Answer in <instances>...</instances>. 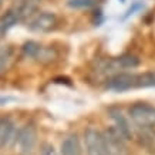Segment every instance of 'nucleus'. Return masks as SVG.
<instances>
[{
  "label": "nucleus",
  "mask_w": 155,
  "mask_h": 155,
  "mask_svg": "<svg viewBox=\"0 0 155 155\" xmlns=\"http://www.w3.org/2000/svg\"><path fill=\"white\" fill-rule=\"evenodd\" d=\"M144 9V3L142 2H134V3H131V6H130V9L125 12V14L122 16V20L128 19L130 16H132V14L135 13V12H140V10Z\"/></svg>",
  "instance_id": "nucleus-15"
},
{
  "label": "nucleus",
  "mask_w": 155,
  "mask_h": 155,
  "mask_svg": "<svg viewBox=\"0 0 155 155\" xmlns=\"http://www.w3.org/2000/svg\"><path fill=\"white\" fill-rule=\"evenodd\" d=\"M20 20H21V16H20V12L17 7H14V9L9 10L7 13H5L3 16H0V36L3 37Z\"/></svg>",
  "instance_id": "nucleus-10"
},
{
  "label": "nucleus",
  "mask_w": 155,
  "mask_h": 155,
  "mask_svg": "<svg viewBox=\"0 0 155 155\" xmlns=\"http://www.w3.org/2000/svg\"><path fill=\"white\" fill-rule=\"evenodd\" d=\"M2 3H3V0H0V5H2Z\"/></svg>",
  "instance_id": "nucleus-20"
},
{
  "label": "nucleus",
  "mask_w": 155,
  "mask_h": 155,
  "mask_svg": "<svg viewBox=\"0 0 155 155\" xmlns=\"http://www.w3.org/2000/svg\"><path fill=\"white\" fill-rule=\"evenodd\" d=\"M23 56L27 58H40V57H46V50L43 48V46H40L36 41H26L21 47Z\"/></svg>",
  "instance_id": "nucleus-11"
},
{
  "label": "nucleus",
  "mask_w": 155,
  "mask_h": 155,
  "mask_svg": "<svg viewBox=\"0 0 155 155\" xmlns=\"http://www.w3.org/2000/svg\"><path fill=\"white\" fill-rule=\"evenodd\" d=\"M14 122L7 117L0 118V150H3L12 140H14Z\"/></svg>",
  "instance_id": "nucleus-8"
},
{
  "label": "nucleus",
  "mask_w": 155,
  "mask_h": 155,
  "mask_svg": "<svg viewBox=\"0 0 155 155\" xmlns=\"http://www.w3.org/2000/svg\"><path fill=\"white\" fill-rule=\"evenodd\" d=\"M105 88L113 90V91H120V93L135 88V74H130V73L115 74L107 81Z\"/></svg>",
  "instance_id": "nucleus-6"
},
{
  "label": "nucleus",
  "mask_w": 155,
  "mask_h": 155,
  "mask_svg": "<svg viewBox=\"0 0 155 155\" xmlns=\"http://www.w3.org/2000/svg\"><path fill=\"white\" fill-rule=\"evenodd\" d=\"M120 2H121V3H125V0H120Z\"/></svg>",
  "instance_id": "nucleus-19"
},
{
  "label": "nucleus",
  "mask_w": 155,
  "mask_h": 155,
  "mask_svg": "<svg viewBox=\"0 0 155 155\" xmlns=\"http://www.w3.org/2000/svg\"><path fill=\"white\" fill-rule=\"evenodd\" d=\"M61 155H83L80 138L77 134H70L61 142Z\"/></svg>",
  "instance_id": "nucleus-9"
},
{
  "label": "nucleus",
  "mask_w": 155,
  "mask_h": 155,
  "mask_svg": "<svg viewBox=\"0 0 155 155\" xmlns=\"http://www.w3.org/2000/svg\"><path fill=\"white\" fill-rule=\"evenodd\" d=\"M9 60H10V50H3V51H0V71H3L6 68Z\"/></svg>",
  "instance_id": "nucleus-16"
},
{
  "label": "nucleus",
  "mask_w": 155,
  "mask_h": 155,
  "mask_svg": "<svg viewBox=\"0 0 155 155\" xmlns=\"http://www.w3.org/2000/svg\"><path fill=\"white\" fill-rule=\"evenodd\" d=\"M40 155H57V151L54 148V145H51V144H44Z\"/></svg>",
  "instance_id": "nucleus-17"
},
{
  "label": "nucleus",
  "mask_w": 155,
  "mask_h": 155,
  "mask_svg": "<svg viewBox=\"0 0 155 155\" xmlns=\"http://www.w3.org/2000/svg\"><path fill=\"white\" fill-rule=\"evenodd\" d=\"M104 141H105V148H107L108 155H127V145L125 140L121 137V134L114 127L108 128L103 132Z\"/></svg>",
  "instance_id": "nucleus-4"
},
{
  "label": "nucleus",
  "mask_w": 155,
  "mask_h": 155,
  "mask_svg": "<svg viewBox=\"0 0 155 155\" xmlns=\"http://www.w3.org/2000/svg\"><path fill=\"white\" fill-rule=\"evenodd\" d=\"M114 66L120 67V68H135L140 66V58L135 56H131V54H125V56L118 57L114 61Z\"/></svg>",
  "instance_id": "nucleus-13"
},
{
  "label": "nucleus",
  "mask_w": 155,
  "mask_h": 155,
  "mask_svg": "<svg viewBox=\"0 0 155 155\" xmlns=\"http://www.w3.org/2000/svg\"><path fill=\"white\" fill-rule=\"evenodd\" d=\"M128 117L140 128L155 127V107L148 103H135L128 108Z\"/></svg>",
  "instance_id": "nucleus-2"
},
{
  "label": "nucleus",
  "mask_w": 155,
  "mask_h": 155,
  "mask_svg": "<svg viewBox=\"0 0 155 155\" xmlns=\"http://www.w3.org/2000/svg\"><path fill=\"white\" fill-rule=\"evenodd\" d=\"M37 144V130L33 124H26L16 132L14 148L19 155H31Z\"/></svg>",
  "instance_id": "nucleus-1"
},
{
  "label": "nucleus",
  "mask_w": 155,
  "mask_h": 155,
  "mask_svg": "<svg viewBox=\"0 0 155 155\" xmlns=\"http://www.w3.org/2000/svg\"><path fill=\"white\" fill-rule=\"evenodd\" d=\"M10 100H12V97H0V105L6 104L7 101H10Z\"/></svg>",
  "instance_id": "nucleus-18"
},
{
  "label": "nucleus",
  "mask_w": 155,
  "mask_h": 155,
  "mask_svg": "<svg viewBox=\"0 0 155 155\" xmlns=\"http://www.w3.org/2000/svg\"><path fill=\"white\" fill-rule=\"evenodd\" d=\"M155 87V71L135 74V88H150Z\"/></svg>",
  "instance_id": "nucleus-12"
},
{
  "label": "nucleus",
  "mask_w": 155,
  "mask_h": 155,
  "mask_svg": "<svg viewBox=\"0 0 155 155\" xmlns=\"http://www.w3.org/2000/svg\"><path fill=\"white\" fill-rule=\"evenodd\" d=\"M57 24V16L51 12H41L34 17L30 23L28 28L36 33H47L51 31Z\"/></svg>",
  "instance_id": "nucleus-5"
},
{
  "label": "nucleus",
  "mask_w": 155,
  "mask_h": 155,
  "mask_svg": "<svg viewBox=\"0 0 155 155\" xmlns=\"http://www.w3.org/2000/svg\"><path fill=\"white\" fill-rule=\"evenodd\" d=\"M95 5V0H68L67 6L73 9H85Z\"/></svg>",
  "instance_id": "nucleus-14"
},
{
  "label": "nucleus",
  "mask_w": 155,
  "mask_h": 155,
  "mask_svg": "<svg viewBox=\"0 0 155 155\" xmlns=\"http://www.w3.org/2000/svg\"><path fill=\"white\" fill-rule=\"evenodd\" d=\"M108 114H110L111 120L114 121V128L121 134L122 138H124L125 141H127V140H131L132 138L131 125H130L127 117L121 113V110H118V108H110V110H108Z\"/></svg>",
  "instance_id": "nucleus-7"
},
{
  "label": "nucleus",
  "mask_w": 155,
  "mask_h": 155,
  "mask_svg": "<svg viewBox=\"0 0 155 155\" xmlns=\"http://www.w3.org/2000/svg\"><path fill=\"white\" fill-rule=\"evenodd\" d=\"M84 145L87 155H108L103 132L95 128H87L84 132Z\"/></svg>",
  "instance_id": "nucleus-3"
}]
</instances>
